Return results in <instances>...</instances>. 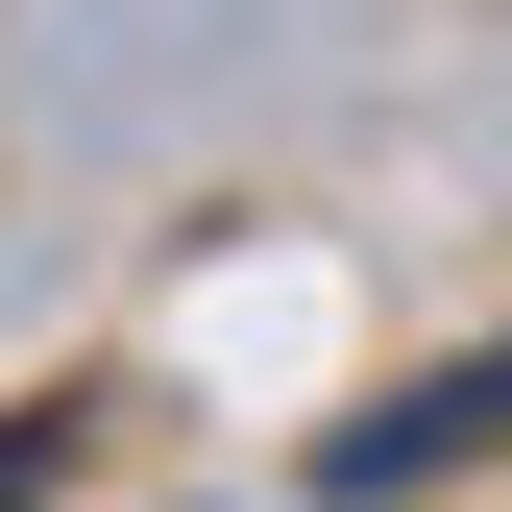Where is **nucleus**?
<instances>
[{
	"label": "nucleus",
	"instance_id": "nucleus-1",
	"mask_svg": "<svg viewBox=\"0 0 512 512\" xmlns=\"http://www.w3.org/2000/svg\"><path fill=\"white\" fill-rule=\"evenodd\" d=\"M439 464H512V342H488V366H415L391 415L317 439V488H439Z\"/></svg>",
	"mask_w": 512,
	"mask_h": 512
}]
</instances>
